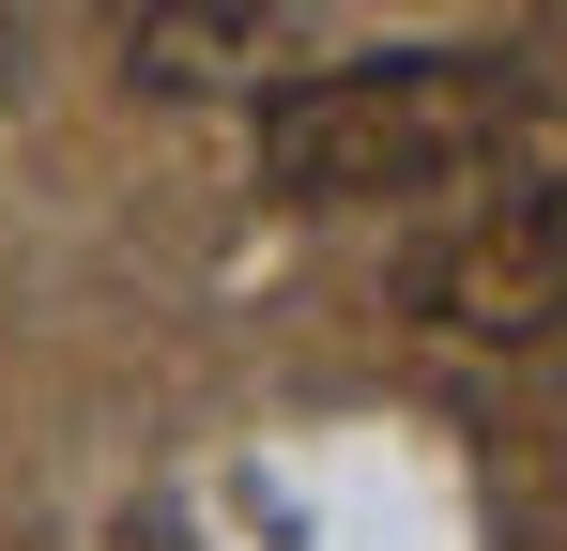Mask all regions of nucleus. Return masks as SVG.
I'll return each instance as SVG.
<instances>
[{
  "label": "nucleus",
  "instance_id": "nucleus-1",
  "mask_svg": "<svg viewBox=\"0 0 567 551\" xmlns=\"http://www.w3.org/2000/svg\"><path fill=\"white\" fill-rule=\"evenodd\" d=\"M522 107L537 92H522V62H491V46L277 77L261 92V184L277 199H322V215H353V199H445V184H475L506 154Z\"/></svg>",
  "mask_w": 567,
  "mask_h": 551
},
{
  "label": "nucleus",
  "instance_id": "nucleus-2",
  "mask_svg": "<svg viewBox=\"0 0 567 551\" xmlns=\"http://www.w3.org/2000/svg\"><path fill=\"white\" fill-rule=\"evenodd\" d=\"M399 291H414L430 337H475V353L553 337V306H567V123H553V107L506 123V154L461 184V215L414 246Z\"/></svg>",
  "mask_w": 567,
  "mask_h": 551
},
{
  "label": "nucleus",
  "instance_id": "nucleus-3",
  "mask_svg": "<svg viewBox=\"0 0 567 551\" xmlns=\"http://www.w3.org/2000/svg\"><path fill=\"white\" fill-rule=\"evenodd\" d=\"M291 62V31H277V0H123V77L138 92H277Z\"/></svg>",
  "mask_w": 567,
  "mask_h": 551
},
{
  "label": "nucleus",
  "instance_id": "nucleus-4",
  "mask_svg": "<svg viewBox=\"0 0 567 551\" xmlns=\"http://www.w3.org/2000/svg\"><path fill=\"white\" fill-rule=\"evenodd\" d=\"M31 77V15H16V0H0V92Z\"/></svg>",
  "mask_w": 567,
  "mask_h": 551
}]
</instances>
